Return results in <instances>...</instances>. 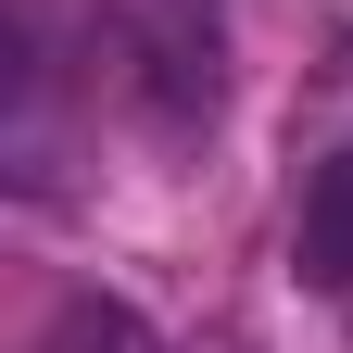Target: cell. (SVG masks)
Here are the masks:
<instances>
[{
  "mask_svg": "<svg viewBox=\"0 0 353 353\" xmlns=\"http://www.w3.org/2000/svg\"><path fill=\"white\" fill-rule=\"evenodd\" d=\"M114 51H126V101L152 126H202L214 88H228V26H214V0H139Z\"/></svg>",
  "mask_w": 353,
  "mask_h": 353,
  "instance_id": "cell-1",
  "label": "cell"
},
{
  "mask_svg": "<svg viewBox=\"0 0 353 353\" xmlns=\"http://www.w3.org/2000/svg\"><path fill=\"white\" fill-rule=\"evenodd\" d=\"M26 353H164V328L139 316V303H114V290H76L51 328H38Z\"/></svg>",
  "mask_w": 353,
  "mask_h": 353,
  "instance_id": "cell-3",
  "label": "cell"
},
{
  "mask_svg": "<svg viewBox=\"0 0 353 353\" xmlns=\"http://www.w3.org/2000/svg\"><path fill=\"white\" fill-rule=\"evenodd\" d=\"M290 265H303V290L353 303V152H341V164H316V190H303V228H290Z\"/></svg>",
  "mask_w": 353,
  "mask_h": 353,
  "instance_id": "cell-2",
  "label": "cell"
}]
</instances>
